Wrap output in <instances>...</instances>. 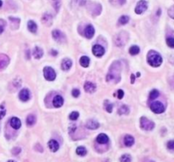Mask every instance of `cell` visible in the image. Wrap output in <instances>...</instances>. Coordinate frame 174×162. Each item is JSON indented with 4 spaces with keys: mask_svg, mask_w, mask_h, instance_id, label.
Instances as JSON below:
<instances>
[{
    "mask_svg": "<svg viewBox=\"0 0 174 162\" xmlns=\"http://www.w3.org/2000/svg\"><path fill=\"white\" fill-rule=\"evenodd\" d=\"M131 161H132L131 156L129 155H127V154L123 155L120 158V161L121 162H131Z\"/></svg>",
    "mask_w": 174,
    "mask_h": 162,
    "instance_id": "obj_31",
    "label": "cell"
},
{
    "mask_svg": "<svg viewBox=\"0 0 174 162\" xmlns=\"http://www.w3.org/2000/svg\"><path fill=\"white\" fill-rule=\"evenodd\" d=\"M72 94L73 97H75V98H77V97L80 95V91L77 88L73 89L72 92Z\"/></svg>",
    "mask_w": 174,
    "mask_h": 162,
    "instance_id": "obj_39",
    "label": "cell"
},
{
    "mask_svg": "<svg viewBox=\"0 0 174 162\" xmlns=\"http://www.w3.org/2000/svg\"><path fill=\"white\" fill-rule=\"evenodd\" d=\"M9 59L7 55L1 54H0V71L7 66L9 65Z\"/></svg>",
    "mask_w": 174,
    "mask_h": 162,
    "instance_id": "obj_11",
    "label": "cell"
},
{
    "mask_svg": "<svg viewBox=\"0 0 174 162\" xmlns=\"http://www.w3.org/2000/svg\"><path fill=\"white\" fill-rule=\"evenodd\" d=\"M8 162H16V161H9Z\"/></svg>",
    "mask_w": 174,
    "mask_h": 162,
    "instance_id": "obj_46",
    "label": "cell"
},
{
    "mask_svg": "<svg viewBox=\"0 0 174 162\" xmlns=\"http://www.w3.org/2000/svg\"><path fill=\"white\" fill-rule=\"evenodd\" d=\"M5 114H6V109L3 104H1L0 105V120L4 117Z\"/></svg>",
    "mask_w": 174,
    "mask_h": 162,
    "instance_id": "obj_34",
    "label": "cell"
},
{
    "mask_svg": "<svg viewBox=\"0 0 174 162\" xmlns=\"http://www.w3.org/2000/svg\"><path fill=\"white\" fill-rule=\"evenodd\" d=\"M140 126H141L142 129H144L145 131H151L155 127V123L153 122L152 121L143 116L140 119Z\"/></svg>",
    "mask_w": 174,
    "mask_h": 162,
    "instance_id": "obj_3",
    "label": "cell"
},
{
    "mask_svg": "<svg viewBox=\"0 0 174 162\" xmlns=\"http://www.w3.org/2000/svg\"><path fill=\"white\" fill-rule=\"evenodd\" d=\"M89 63H90V59L87 56H82V57H81V59H80V64H81V66L82 67H88L89 66Z\"/></svg>",
    "mask_w": 174,
    "mask_h": 162,
    "instance_id": "obj_24",
    "label": "cell"
},
{
    "mask_svg": "<svg viewBox=\"0 0 174 162\" xmlns=\"http://www.w3.org/2000/svg\"><path fill=\"white\" fill-rule=\"evenodd\" d=\"M140 52V49L138 48V46L134 45V46H132L129 49V53H130L131 55H136L138 54V53Z\"/></svg>",
    "mask_w": 174,
    "mask_h": 162,
    "instance_id": "obj_29",
    "label": "cell"
},
{
    "mask_svg": "<svg viewBox=\"0 0 174 162\" xmlns=\"http://www.w3.org/2000/svg\"><path fill=\"white\" fill-rule=\"evenodd\" d=\"M21 152V148H15L13 149V153L15 154V155H17V154H19Z\"/></svg>",
    "mask_w": 174,
    "mask_h": 162,
    "instance_id": "obj_41",
    "label": "cell"
},
{
    "mask_svg": "<svg viewBox=\"0 0 174 162\" xmlns=\"http://www.w3.org/2000/svg\"><path fill=\"white\" fill-rule=\"evenodd\" d=\"M84 90L87 93H93L95 90H96V85H95V83L91 82V81H86L85 84H84Z\"/></svg>",
    "mask_w": 174,
    "mask_h": 162,
    "instance_id": "obj_13",
    "label": "cell"
},
{
    "mask_svg": "<svg viewBox=\"0 0 174 162\" xmlns=\"http://www.w3.org/2000/svg\"><path fill=\"white\" fill-rule=\"evenodd\" d=\"M129 113V108L127 105H122L119 108L118 110V114L119 115H127Z\"/></svg>",
    "mask_w": 174,
    "mask_h": 162,
    "instance_id": "obj_26",
    "label": "cell"
},
{
    "mask_svg": "<svg viewBox=\"0 0 174 162\" xmlns=\"http://www.w3.org/2000/svg\"><path fill=\"white\" fill-rule=\"evenodd\" d=\"M49 1H50L51 4L53 5V7L55 9L56 12H58L59 7H60V4H61L60 0H49Z\"/></svg>",
    "mask_w": 174,
    "mask_h": 162,
    "instance_id": "obj_28",
    "label": "cell"
},
{
    "mask_svg": "<svg viewBox=\"0 0 174 162\" xmlns=\"http://www.w3.org/2000/svg\"><path fill=\"white\" fill-rule=\"evenodd\" d=\"M167 148L171 150H174V140H171L167 143Z\"/></svg>",
    "mask_w": 174,
    "mask_h": 162,
    "instance_id": "obj_38",
    "label": "cell"
},
{
    "mask_svg": "<svg viewBox=\"0 0 174 162\" xmlns=\"http://www.w3.org/2000/svg\"><path fill=\"white\" fill-rule=\"evenodd\" d=\"M147 9H148V3L145 0H140L139 2H138V4L136 5L135 12H136V14L140 15L146 11Z\"/></svg>",
    "mask_w": 174,
    "mask_h": 162,
    "instance_id": "obj_7",
    "label": "cell"
},
{
    "mask_svg": "<svg viewBox=\"0 0 174 162\" xmlns=\"http://www.w3.org/2000/svg\"><path fill=\"white\" fill-rule=\"evenodd\" d=\"M77 154L80 156H84V155H87V149L86 148L83 147V146H80L77 148Z\"/></svg>",
    "mask_w": 174,
    "mask_h": 162,
    "instance_id": "obj_27",
    "label": "cell"
},
{
    "mask_svg": "<svg viewBox=\"0 0 174 162\" xmlns=\"http://www.w3.org/2000/svg\"><path fill=\"white\" fill-rule=\"evenodd\" d=\"M147 60H148V63L153 67L160 66L162 63V58L160 55L159 53L154 50H151L148 53Z\"/></svg>",
    "mask_w": 174,
    "mask_h": 162,
    "instance_id": "obj_2",
    "label": "cell"
},
{
    "mask_svg": "<svg viewBox=\"0 0 174 162\" xmlns=\"http://www.w3.org/2000/svg\"><path fill=\"white\" fill-rule=\"evenodd\" d=\"M64 103V99L60 95H57L54 97V100H53V104L55 108H59L63 105Z\"/></svg>",
    "mask_w": 174,
    "mask_h": 162,
    "instance_id": "obj_15",
    "label": "cell"
},
{
    "mask_svg": "<svg viewBox=\"0 0 174 162\" xmlns=\"http://www.w3.org/2000/svg\"><path fill=\"white\" fill-rule=\"evenodd\" d=\"M50 54H52V55H54V56H56L57 54H58V52L57 51H55L54 49H52L50 52Z\"/></svg>",
    "mask_w": 174,
    "mask_h": 162,
    "instance_id": "obj_42",
    "label": "cell"
},
{
    "mask_svg": "<svg viewBox=\"0 0 174 162\" xmlns=\"http://www.w3.org/2000/svg\"><path fill=\"white\" fill-rule=\"evenodd\" d=\"M30 97H31V94H30L29 90L27 88H23L21 90L20 93H19V98L20 99L23 101V102H26L30 99Z\"/></svg>",
    "mask_w": 174,
    "mask_h": 162,
    "instance_id": "obj_9",
    "label": "cell"
},
{
    "mask_svg": "<svg viewBox=\"0 0 174 162\" xmlns=\"http://www.w3.org/2000/svg\"><path fill=\"white\" fill-rule=\"evenodd\" d=\"M117 93H118V98H120V99H121V98H123L124 93L122 90H121V89H120V90H118V92H117Z\"/></svg>",
    "mask_w": 174,
    "mask_h": 162,
    "instance_id": "obj_40",
    "label": "cell"
},
{
    "mask_svg": "<svg viewBox=\"0 0 174 162\" xmlns=\"http://www.w3.org/2000/svg\"><path fill=\"white\" fill-rule=\"evenodd\" d=\"M86 127L90 130H95L100 127V123L95 120H88L86 123Z\"/></svg>",
    "mask_w": 174,
    "mask_h": 162,
    "instance_id": "obj_14",
    "label": "cell"
},
{
    "mask_svg": "<svg viewBox=\"0 0 174 162\" xmlns=\"http://www.w3.org/2000/svg\"><path fill=\"white\" fill-rule=\"evenodd\" d=\"M134 81H135V76L133 74H132L131 76V83H134Z\"/></svg>",
    "mask_w": 174,
    "mask_h": 162,
    "instance_id": "obj_43",
    "label": "cell"
},
{
    "mask_svg": "<svg viewBox=\"0 0 174 162\" xmlns=\"http://www.w3.org/2000/svg\"><path fill=\"white\" fill-rule=\"evenodd\" d=\"M72 66V61L70 59H64L61 63V68L63 71H68Z\"/></svg>",
    "mask_w": 174,
    "mask_h": 162,
    "instance_id": "obj_17",
    "label": "cell"
},
{
    "mask_svg": "<svg viewBox=\"0 0 174 162\" xmlns=\"http://www.w3.org/2000/svg\"><path fill=\"white\" fill-rule=\"evenodd\" d=\"M134 143V138L131 135H127L125 138H124V144L127 147H131L132 145H133Z\"/></svg>",
    "mask_w": 174,
    "mask_h": 162,
    "instance_id": "obj_21",
    "label": "cell"
},
{
    "mask_svg": "<svg viewBox=\"0 0 174 162\" xmlns=\"http://www.w3.org/2000/svg\"><path fill=\"white\" fill-rule=\"evenodd\" d=\"M32 54L34 56V58L37 59H41L44 55V51L41 48L39 47H35V49H33V52H32Z\"/></svg>",
    "mask_w": 174,
    "mask_h": 162,
    "instance_id": "obj_19",
    "label": "cell"
},
{
    "mask_svg": "<svg viewBox=\"0 0 174 162\" xmlns=\"http://www.w3.org/2000/svg\"><path fill=\"white\" fill-rule=\"evenodd\" d=\"M4 31V26H0V34Z\"/></svg>",
    "mask_w": 174,
    "mask_h": 162,
    "instance_id": "obj_44",
    "label": "cell"
},
{
    "mask_svg": "<svg viewBox=\"0 0 174 162\" xmlns=\"http://www.w3.org/2000/svg\"><path fill=\"white\" fill-rule=\"evenodd\" d=\"M52 36H53V38L58 42V43H63L65 41V36L61 32L59 31V30H54L52 32Z\"/></svg>",
    "mask_w": 174,
    "mask_h": 162,
    "instance_id": "obj_8",
    "label": "cell"
},
{
    "mask_svg": "<svg viewBox=\"0 0 174 162\" xmlns=\"http://www.w3.org/2000/svg\"><path fill=\"white\" fill-rule=\"evenodd\" d=\"M127 39H128V35H127V33L125 32V31H122V32L118 33L116 36V37H115V42H116L117 46L122 47V46H124V45L126 44Z\"/></svg>",
    "mask_w": 174,
    "mask_h": 162,
    "instance_id": "obj_4",
    "label": "cell"
},
{
    "mask_svg": "<svg viewBox=\"0 0 174 162\" xmlns=\"http://www.w3.org/2000/svg\"><path fill=\"white\" fill-rule=\"evenodd\" d=\"M158 96H159V92H158V90L154 89V90H152V91L150 92V99H155V98H156Z\"/></svg>",
    "mask_w": 174,
    "mask_h": 162,
    "instance_id": "obj_32",
    "label": "cell"
},
{
    "mask_svg": "<svg viewBox=\"0 0 174 162\" xmlns=\"http://www.w3.org/2000/svg\"><path fill=\"white\" fill-rule=\"evenodd\" d=\"M96 140H97V142H98L99 143L105 144V143H108L109 138H108V136H107L106 134H105V133H100V134H99V136L97 137Z\"/></svg>",
    "mask_w": 174,
    "mask_h": 162,
    "instance_id": "obj_18",
    "label": "cell"
},
{
    "mask_svg": "<svg viewBox=\"0 0 174 162\" xmlns=\"http://www.w3.org/2000/svg\"><path fill=\"white\" fill-rule=\"evenodd\" d=\"M49 148H50V150L52 152H56L59 148V143L56 140L52 139L49 142Z\"/></svg>",
    "mask_w": 174,
    "mask_h": 162,
    "instance_id": "obj_20",
    "label": "cell"
},
{
    "mask_svg": "<svg viewBox=\"0 0 174 162\" xmlns=\"http://www.w3.org/2000/svg\"><path fill=\"white\" fill-rule=\"evenodd\" d=\"M151 111L155 114H161L165 111V107L162 103L159 101H155L150 104Z\"/></svg>",
    "mask_w": 174,
    "mask_h": 162,
    "instance_id": "obj_6",
    "label": "cell"
},
{
    "mask_svg": "<svg viewBox=\"0 0 174 162\" xmlns=\"http://www.w3.org/2000/svg\"><path fill=\"white\" fill-rule=\"evenodd\" d=\"M168 15H169V16H170L171 18L174 19V5L173 6H172V7L168 9Z\"/></svg>",
    "mask_w": 174,
    "mask_h": 162,
    "instance_id": "obj_37",
    "label": "cell"
},
{
    "mask_svg": "<svg viewBox=\"0 0 174 162\" xmlns=\"http://www.w3.org/2000/svg\"><path fill=\"white\" fill-rule=\"evenodd\" d=\"M44 75L45 79L47 81H54L56 77V73L54 71V70L52 67L47 66L44 69Z\"/></svg>",
    "mask_w": 174,
    "mask_h": 162,
    "instance_id": "obj_5",
    "label": "cell"
},
{
    "mask_svg": "<svg viewBox=\"0 0 174 162\" xmlns=\"http://www.w3.org/2000/svg\"><path fill=\"white\" fill-rule=\"evenodd\" d=\"M42 21L44 24L47 25V26H50L52 24V15H49V13L44 14L43 18H42Z\"/></svg>",
    "mask_w": 174,
    "mask_h": 162,
    "instance_id": "obj_22",
    "label": "cell"
},
{
    "mask_svg": "<svg viewBox=\"0 0 174 162\" xmlns=\"http://www.w3.org/2000/svg\"><path fill=\"white\" fill-rule=\"evenodd\" d=\"M128 21H129V17L127 16V15H122V16H121V17L119 18V21H118L119 24H121V25H126L127 23H128Z\"/></svg>",
    "mask_w": 174,
    "mask_h": 162,
    "instance_id": "obj_30",
    "label": "cell"
},
{
    "mask_svg": "<svg viewBox=\"0 0 174 162\" xmlns=\"http://www.w3.org/2000/svg\"><path fill=\"white\" fill-rule=\"evenodd\" d=\"M2 5H3V2H2V0H0V8L2 7Z\"/></svg>",
    "mask_w": 174,
    "mask_h": 162,
    "instance_id": "obj_45",
    "label": "cell"
},
{
    "mask_svg": "<svg viewBox=\"0 0 174 162\" xmlns=\"http://www.w3.org/2000/svg\"><path fill=\"white\" fill-rule=\"evenodd\" d=\"M84 34H85V37L90 39L92 37H94L95 35V28L92 25H87L85 28V31H84Z\"/></svg>",
    "mask_w": 174,
    "mask_h": 162,
    "instance_id": "obj_12",
    "label": "cell"
},
{
    "mask_svg": "<svg viewBox=\"0 0 174 162\" xmlns=\"http://www.w3.org/2000/svg\"><path fill=\"white\" fill-rule=\"evenodd\" d=\"M10 126L14 129L17 130V129H19L21 126V121H20L19 118L12 117L10 119Z\"/></svg>",
    "mask_w": 174,
    "mask_h": 162,
    "instance_id": "obj_16",
    "label": "cell"
},
{
    "mask_svg": "<svg viewBox=\"0 0 174 162\" xmlns=\"http://www.w3.org/2000/svg\"><path fill=\"white\" fill-rule=\"evenodd\" d=\"M36 121H37V118L36 116H34V115H29L27 118H26V124L29 126H33L35 123H36Z\"/></svg>",
    "mask_w": 174,
    "mask_h": 162,
    "instance_id": "obj_25",
    "label": "cell"
},
{
    "mask_svg": "<svg viewBox=\"0 0 174 162\" xmlns=\"http://www.w3.org/2000/svg\"><path fill=\"white\" fill-rule=\"evenodd\" d=\"M107 103H105V110L107 112L110 113L112 111V109H113V104L112 103H109V101H106Z\"/></svg>",
    "mask_w": 174,
    "mask_h": 162,
    "instance_id": "obj_36",
    "label": "cell"
},
{
    "mask_svg": "<svg viewBox=\"0 0 174 162\" xmlns=\"http://www.w3.org/2000/svg\"><path fill=\"white\" fill-rule=\"evenodd\" d=\"M93 54H95L96 57H101L103 54H105V49L102 47L101 45L96 44L93 47Z\"/></svg>",
    "mask_w": 174,
    "mask_h": 162,
    "instance_id": "obj_10",
    "label": "cell"
},
{
    "mask_svg": "<svg viewBox=\"0 0 174 162\" xmlns=\"http://www.w3.org/2000/svg\"><path fill=\"white\" fill-rule=\"evenodd\" d=\"M69 117H70L71 120H72V121H76V120H77L78 117H79V113L77 112V111H73V112H72L70 114Z\"/></svg>",
    "mask_w": 174,
    "mask_h": 162,
    "instance_id": "obj_33",
    "label": "cell"
},
{
    "mask_svg": "<svg viewBox=\"0 0 174 162\" xmlns=\"http://www.w3.org/2000/svg\"><path fill=\"white\" fill-rule=\"evenodd\" d=\"M27 27H28V30H29L31 32H32V33H36L37 32V24L34 22L33 21H28Z\"/></svg>",
    "mask_w": 174,
    "mask_h": 162,
    "instance_id": "obj_23",
    "label": "cell"
},
{
    "mask_svg": "<svg viewBox=\"0 0 174 162\" xmlns=\"http://www.w3.org/2000/svg\"><path fill=\"white\" fill-rule=\"evenodd\" d=\"M121 70H122V68H121L119 62H116L115 64H113L112 66L110 67L109 74L106 76V81H116V82H118L121 79V77H120Z\"/></svg>",
    "mask_w": 174,
    "mask_h": 162,
    "instance_id": "obj_1",
    "label": "cell"
},
{
    "mask_svg": "<svg viewBox=\"0 0 174 162\" xmlns=\"http://www.w3.org/2000/svg\"><path fill=\"white\" fill-rule=\"evenodd\" d=\"M167 44L170 48H174V38L173 37H168L167 39Z\"/></svg>",
    "mask_w": 174,
    "mask_h": 162,
    "instance_id": "obj_35",
    "label": "cell"
}]
</instances>
